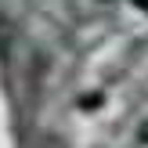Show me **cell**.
Instances as JSON below:
<instances>
[{
    "mask_svg": "<svg viewBox=\"0 0 148 148\" xmlns=\"http://www.w3.org/2000/svg\"><path fill=\"white\" fill-rule=\"evenodd\" d=\"M137 137H141V145H148V119L141 123V130H137Z\"/></svg>",
    "mask_w": 148,
    "mask_h": 148,
    "instance_id": "1",
    "label": "cell"
}]
</instances>
